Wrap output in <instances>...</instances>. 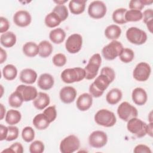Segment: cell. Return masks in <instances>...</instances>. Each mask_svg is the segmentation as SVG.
<instances>
[{
    "label": "cell",
    "mask_w": 153,
    "mask_h": 153,
    "mask_svg": "<svg viewBox=\"0 0 153 153\" xmlns=\"http://www.w3.org/2000/svg\"><path fill=\"white\" fill-rule=\"evenodd\" d=\"M2 152H16V153H23V147L22 145L19 142H15L12 144L9 148L3 150Z\"/></svg>",
    "instance_id": "44"
},
{
    "label": "cell",
    "mask_w": 153,
    "mask_h": 153,
    "mask_svg": "<svg viewBox=\"0 0 153 153\" xmlns=\"http://www.w3.org/2000/svg\"><path fill=\"white\" fill-rule=\"evenodd\" d=\"M151 68L150 65L146 62L138 63L133 70V78L138 81H146L151 74Z\"/></svg>",
    "instance_id": "11"
},
{
    "label": "cell",
    "mask_w": 153,
    "mask_h": 153,
    "mask_svg": "<svg viewBox=\"0 0 153 153\" xmlns=\"http://www.w3.org/2000/svg\"><path fill=\"white\" fill-rule=\"evenodd\" d=\"M16 90L20 93L24 102H29L34 100L38 95L36 88L30 85H19L17 86Z\"/></svg>",
    "instance_id": "14"
},
{
    "label": "cell",
    "mask_w": 153,
    "mask_h": 153,
    "mask_svg": "<svg viewBox=\"0 0 153 153\" xmlns=\"http://www.w3.org/2000/svg\"><path fill=\"white\" fill-rule=\"evenodd\" d=\"M50 102L49 96L45 93L39 92L38 93L36 97L33 100V106L39 110H42L47 107Z\"/></svg>",
    "instance_id": "21"
},
{
    "label": "cell",
    "mask_w": 153,
    "mask_h": 153,
    "mask_svg": "<svg viewBox=\"0 0 153 153\" xmlns=\"http://www.w3.org/2000/svg\"><path fill=\"white\" fill-rule=\"evenodd\" d=\"M108 142V136L106 133L103 131L96 130L93 131L89 136V145L95 148H100L103 147Z\"/></svg>",
    "instance_id": "13"
},
{
    "label": "cell",
    "mask_w": 153,
    "mask_h": 153,
    "mask_svg": "<svg viewBox=\"0 0 153 153\" xmlns=\"http://www.w3.org/2000/svg\"><path fill=\"white\" fill-rule=\"evenodd\" d=\"M1 92H2V94H1V97L2 96V93H3V87H2V85H1Z\"/></svg>",
    "instance_id": "54"
},
{
    "label": "cell",
    "mask_w": 153,
    "mask_h": 153,
    "mask_svg": "<svg viewBox=\"0 0 153 153\" xmlns=\"http://www.w3.org/2000/svg\"><path fill=\"white\" fill-rule=\"evenodd\" d=\"M62 22L59 17L54 12L48 14L45 17V24L48 27H55Z\"/></svg>",
    "instance_id": "32"
},
{
    "label": "cell",
    "mask_w": 153,
    "mask_h": 153,
    "mask_svg": "<svg viewBox=\"0 0 153 153\" xmlns=\"http://www.w3.org/2000/svg\"><path fill=\"white\" fill-rule=\"evenodd\" d=\"M121 33V28L116 25H111L106 27L105 30V36L108 39L115 40L118 39Z\"/></svg>",
    "instance_id": "27"
},
{
    "label": "cell",
    "mask_w": 153,
    "mask_h": 153,
    "mask_svg": "<svg viewBox=\"0 0 153 153\" xmlns=\"http://www.w3.org/2000/svg\"><path fill=\"white\" fill-rule=\"evenodd\" d=\"M115 74L113 69L106 66L101 69L100 74L90 85L89 91L92 97H99L114 80Z\"/></svg>",
    "instance_id": "1"
},
{
    "label": "cell",
    "mask_w": 153,
    "mask_h": 153,
    "mask_svg": "<svg viewBox=\"0 0 153 153\" xmlns=\"http://www.w3.org/2000/svg\"><path fill=\"white\" fill-rule=\"evenodd\" d=\"M123 96L121 91L117 88H112L106 94V100L110 105H115L120 102Z\"/></svg>",
    "instance_id": "25"
},
{
    "label": "cell",
    "mask_w": 153,
    "mask_h": 153,
    "mask_svg": "<svg viewBox=\"0 0 153 153\" xmlns=\"http://www.w3.org/2000/svg\"><path fill=\"white\" fill-rule=\"evenodd\" d=\"M32 123L35 128L40 130L46 129L50 123L43 113L36 115L33 118Z\"/></svg>",
    "instance_id": "26"
},
{
    "label": "cell",
    "mask_w": 153,
    "mask_h": 153,
    "mask_svg": "<svg viewBox=\"0 0 153 153\" xmlns=\"http://www.w3.org/2000/svg\"><path fill=\"white\" fill-rule=\"evenodd\" d=\"M0 106H1V112H0V114H1V117H0V120H2L3 119V118L5 116V108L4 107V106L1 103L0 104Z\"/></svg>",
    "instance_id": "51"
},
{
    "label": "cell",
    "mask_w": 153,
    "mask_h": 153,
    "mask_svg": "<svg viewBox=\"0 0 153 153\" xmlns=\"http://www.w3.org/2000/svg\"><path fill=\"white\" fill-rule=\"evenodd\" d=\"M77 92L74 87L71 86H66L63 87L59 93L60 100L65 103H71L74 101L76 98Z\"/></svg>",
    "instance_id": "16"
},
{
    "label": "cell",
    "mask_w": 153,
    "mask_h": 153,
    "mask_svg": "<svg viewBox=\"0 0 153 153\" xmlns=\"http://www.w3.org/2000/svg\"><path fill=\"white\" fill-rule=\"evenodd\" d=\"M54 83V78L49 74H42L38 78L37 84L38 87L44 90H48L51 89Z\"/></svg>",
    "instance_id": "19"
},
{
    "label": "cell",
    "mask_w": 153,
    "mask_h": 153,
    "mask_svg": "<svg viewBox=\"0 0 153 153\" xmlns=\"http://www.w3.org/2000/svg\"><path fill=\"white\" fill-rule=\"evenodd\" d=\"M0 42L2 45L5 48H10L16 42V36L13 32H7L2 33L0 37Z\"/></svg>",
    "instance_id": "22"
},
{
    "label": "cell",
    "mask_w": 153,
    "mask_h": 153,
    "mask_svg": "<svg viewBox=\"0 0 153 153\" xmlns=\"http://www.w3.org/2000/svg\"><path fill=\"white\" fill-rule=\"evenodd\" d=\"M152 128H153V123H149L146 126V134L149 135L151 137H152L153 133H152Z\"/></svg>",
    "instance_id": "50"
},
{
    "label": "cell",
    "mask_w": 153,
    "mask_h": 153,
    "mask_svg": "<svg viewBox=\"0 0 153 153\" xmlns=\"http://www.w3.org/2000/svg\"><path fill=\"white\" fill-rule=\"evenodd\" d=\"M93 103L92 96L87 93L81 94L77 99L76 105L77 108L81 111H85L90 108Z\"/></svg>",
    "instance_id": "17"
},
{
    "label": "cell",
    "mask_w": 153,
    "mask_h": 153,
    "mask_svg": "<svg viewBox=\"0 0 153 153\" xmlns=\"http://www.w3.org/2000/svg\"><path fill=\"white\" fill-rule=\"evenodd\" d=\"M21 113L14 109H10L5 115V121L9 125L13 126L19 123L21 120Z\"/></svg>",
    "instance_id": "30"
},
{
    "label": "cell",
    "mask_w": 153,
    "mask_h": 153,
    "mask_svg": "<svg viewBox=\"0 0 153 153\" xmlns=\"http://www.w3.org/2000/svg\"><path fill=\"white\" fill-rule=\"evenodd\" d=\"M127 11V9L124 8H120L115 10L112 13L113 21L115 23L120 25L127 23L125 19V14Z\"/></svg>",
    "instance_id": "34"
},
{
    "label": "cell",
    "mask_w": 153,
    "mask_h": 153,
    "mask_svg": "<svg viewBox=\"0 0 153 153\" xmlns=\"http://www.w3.org/2000/svg\"><path fill=\"white\" fill-rule=\"evenodd\" d=\"M102 58L99 53L93 54L84 69L85 72V78L87 79H93L98 74L99 68L101 65Z\"/></svg>",
    "instance_id": "4"
},
{
    "label": "cell",
    "mask_w": 153,
    "mask_h": 153,
    "mask_svg": "<svg viewBox=\"0 0 153 153\" xmlns=\"http://www.w3.org/2000/svg\"><path fill=\"white\" fill-rule=\"evenodd\" d=\"M144 4L142 2V0H131L129 2L128 7L130 10H134L141 11L143 7Z\"/></svg>",
    "instance_id": "45"
},
{
    "label": "cell",
    "mask_w": 153,
    "mask_h": 153,
    "mask_svg": "<svg viewBox=\"0 0 153 153\" xmlns=\"http://www.w3.org/2000/svg\"><path fill=\"white\" fill-rule=\"evenodd\" d=\"M66 37V33L60 27L54 29L50 32L49 38L54 44H59L63 42Z\"/></svg>",
    "instance_id": "24"
},
{
    "label": "cell",
    "mask_w": 153,
    "mask_h": 153,
    "mask_svg": "<svg viewBox=\"0 0 153 153\" xmlns=\"http://www.w3.org/2000/svg\"><path fill=\"white\" fill-rule=\"evenodd\" d=\"M126 38L131 43L139 45L146 41L147 35L145 31L138 27H131L126 31Z\"/></svg>",
    "instance_id": "7"
},
{
    "label": "cell",
    "mask_w": 153,
    "mask_h": 153,
    "mask_svg": "<svg viewBox=\"0 0 153 153\" xmlns=\"http://www.w3.org/2000/svg\"><path fill=\"white\" fill-rule=\"evenodd\" d=\"M9 27H10V23L8 20L4 17H0V32L1 33L7 32Z\"/></svg>",
    "instance_id": "46"
},
{
    "label": "cell",
    "mask_w": 153,
    "mask_h": 153,
    "mask_svg": "<svg viewBox=\"0 0 153 153\" xmlns=\"http://www.w3.org/2000/svg\"><path fill=\"white\" fill-rule=\"evenodd\" d=\"M39 56L42 58H46L51 55L53 48L51 44L48 41H42L38 45Z\"/></svg>",
    "instance_id": "29"
},
{
    "label": "cell",
    "mask_w": 153,
    "mask_h": 153,
    "mask_svg": "<svg viewBox=\"0 0 153 153\" xmlns=\"http://www.w3.org/2000/svg\"><path fill=\"white\" fill-rule=\"evenodd\" d=\"M43 114L50 123L54 121L57 117V111L55 106H51L48 107L44 110Z\"/></svg>",
    "instance_id": "41"
},
{
    "label": "cell",
    "mask_w": 153,
    "mask_h": 153,
    "mask_svg": "<svg viewBox=\"0 0 153 153\" xmlns=\"http://www.w3.org/2000/svg\"><path fill=\"white\" fill-rule=\"evenodd\" d=\"M106 6L100 1L91 2L88 8V14L93 19H99L103 17L106 13Z\"/></svg>",
    "instance_id": "10"
},
{
    "label": "cell",
    "mask_w": 153,
    "mask_h": 153,
    "mask_svg": "<svg viewBox=\"0 0 153 153\" xmlns=\"http://www.w3.org/2000/svg\"><path fill=\"white\" fill-rule=\"evenodd\" d=\"M143 22L146 25L147 28L151 33H152L153 29V11L152 9H147L142 13Z\"/></svg>",
    "instance_id": "36"
},
{
    "label": "cell",
    "mask_w": 153,
    "mask_h": 153,
    "mask_svg": "<svg viewBox=\"0 0 153 153\" xmlns=\"http://www.w3.org/2000/svg\"><path fill=\"white\" fill-rule=\"evenodd\" d=\"M23 102V99L20 93L15 91L10 94L8 97V103L10 106L13 108H19Z\"/></svg>",
    "instance_id": "33"
},
{
    "label": "cell",
    "mask_w": 153,
    "mask_h": 153,
    "mask_svg": "<svg viewBox=\"0 0 153 153\" xmlns=\"http://www.w3.org/2000/svg\"><path fill=\"white\" fill-rule=\"evenodd\" d=\"M123 48V46L120 42L113 40L103 48L102 54L105 59L112 60L119 56Z\"/></svg>",
    "instance_id": "5"
},
{
    "label": "cell",
    "mask_w": 153,
    "mask_h": 153,
    "mask_svg": "<svg viewBox=\"0 0 153 153\" xmlns=\"http://www.w3.org/2000/svg\"><path fill=\"white\" fill-rule=\"evenodd\" d=\"M120 60L126 63L131 62L134 57V54L133 51L128 48H123L120 54L119 55Z\"/></svg>",
    "instance_id": "37"
},
{
    "label": "cell",
    "mask_w": 153,
    "mask_h": 153,
    "mask_svg": "<svg viewBox=\"0 0 153 153\" xmlns=\"http://www.w3.org/2000/svg\"><path fill=\"white\" fill-rule=\"evenodd\" d=\"M133 152L135 153H151L152 152L151 150L148 146L143 144H140L136 146L133 150Z\"/></svg>",
    "instance_id": "47"
},
{
    "label": "cell",
    "mask_w": 153,
    "mask_h": 153,
    "mask_svg": "<svg viewBox=\"0 0 153 153\" xmlns=\"http://www.w3.org/2000/svg\"><path fill=\"white\" fill-rule=\"evenodd\" d=\"M37 78L36 72L29 68L23 69L20 74V79L22 82L32 84L34 83Z\"/></svg>",
    "instance_id": "20"
},
{
    "label": "cell",
    "mask_w": 153,
    "mask_h": 153,
    "mask_svg": "<svg viewBox=\"0 0 153 153\" xmlns=\"http://www.w3.org/2000/svg\"><path fill=\"white\" fill-rule=\"evenodd\" d=\"M152 112H150L149 114V123H152Z\"/></svg>",
    "instance_id": "53"
},
{
    "label": "cell",
    "mask_w": 153,
    "mask_h": 153,
    "mask_svg": "<svg viewBox=\"0 0 153 153\" xmlns=\"http://www.w3.org/2000/svg\"><path fill=\"white\" fill-rule=\"evenodd\" d=\"M143 14L141 11L130 10L127 11L125 14V19L128 22H137L142 19Z\"/></svg>",
    "instance_id": "35"
},
{
    "label": "cell",
    "mask_w": 153,
    "mask_h": 153,
    "mask_svg": "<svg viewBox=\"0 0 153 153\" xmlns=\"http://www.w3.org/2000/svg\"><path fill=\"white\" fill-rule=\"evenodd\" d=\"M60 76L64 82L71 84L79 82L85 78V72L84 69L79 67L68 68L63 71Z\"/></svg>",
    "instance_id": "2"
},
{
    "label": "cell",
    "mask_w": 153,
    "mask_h": 153,
    "mask_svg": "<svg viewBox=\"0 0 153 153\" xmlns=\"http://www.w3.org/2000/svg\"><path fill=\"white\" fill-rule=\"evenodd\" d=\"M82 44V38L78 33H74L70 35L65 43L66 50L71 53L75 54L80 51Z\"/></svg>",
    "instance_id": "12"
},
{
    "label": "cell",
    "mask_w": 153,
    "mask_h": 153,
    "mask_svg": "<svg viewBox=\"0 0 153 153\" xmlns=\"http://www.w3.org/2000/svg\"><path fill=\"white\" fill-rule=\"evenodd\" d=\"M44 144L40 140L33 141L29 146V152L30 153H42L44 151Z\"/></svg>",
    "instance_id": "40"
},
{
    "label": "cell",
    "mask_w": 153,
    "mask_h": 153,
    "mask_svg": "<svg viewBox=\"0 0 153 153\" xmlns=\"http://www.w3.org/2000/svg\"><path fill=\"white\" fill-rule=\"evenodd\" d=\"M22 137L26 142H32L35 137V131L29 126L25 127L22 131Z\"/></svg>",
    "instance_id": "39"
},
{
    "label": "cell",
    "mask_w": 153,
    "mask_h": 153,
    "mask_svg": "<svg viewBox=\"0 0 153 153\" xmlns=\"http://www.w3.org/2000/svg\"><path fill=\"white\" fill-rule=\"evenodd\" d=\"M19 128L16 126H10L8 127V134L6 138L7 141H12L16 139L19 136Z\"/></svg>",
    "instance_id": "42"
},
{
    "label": "cell",
    "mask_w": 153,
    "mask_h": 153,
    "mask_svg": "<svg viewBox=\"0 0 153 153\" xmlns=\"http://www.w3.org/2000/svg\"><path fill=\"white\" fill-rule=\"evenodd\" d=\"M53 12L56 13L60 19L61 21H65L68 17V10L64 5H57L53 10Z\"/></svg>",
    "instance_id": "38"
},
{
    "label": "cell",
    "mask_w": 153,
    "mask_h": 153,
    "mask_svg": "<svg viewBox=\"0 0 153 153\" xmlns=\"http://www.w3.org/2000/svg\"><path fill=\"white\" fill-rule=\"evenodd\" d=\"M2 75L5 79L9 81L13 80L17 76V69L13 65H7L2 69Z\"/></svg>",
    "instance_id": "31"
},
{
    "label": "cell",
    "mask_w": 153,
    "mask_h": 153,
    "mask_svg": "<svg viewBox=\"0 0 153 153\" xmlns=\"http://www.w3.org/2000/svg\"><path fill=\"white\" fill-rule=\"evenodd\" d=\"M146 126L147 124L145 122L135 117L127 121V128L130 133L140 138L146 134Z\"/></svg>",
    "instance_id": "6"
},
{
    "label": "cell",
    "mask_w": 153,
    "mask_h": 153,
    "mask_svg": "<svg viewBox=\"0 0 153 153\" xmlns=\"http://www.w3.org/2000/svg\"><path fill=\"white\" fill-rule=\"evenodd\" d=\"M131 97L133 102L139 106L145 104L147 101L148 96L145 90L140 87L135 88L131 94Z\"/></svg>",
    "instance_id": "18"
},
{
    "label": "cell",
    "mask_w": 153,
    "mask_h": 153,
    "mask_svg": "<svg viewBox=\"0 0 153 153\" xmlns=\"http://www.w3.org/2000/svg\"><path fill=\"white\" fill-rule=\"evenodd\" d=\"M0 140L6 139L8 134V127H6L2 124L0 125Z\"/></svg>",
    "instance_id": "48"
},
{
    "label": "cell",
    "mask_w": 153,
    "mask_h": 153,
    "mask_svg": "<svg viewBox=\"0 0 153 153\" xmlns=\"http://www.w3.org/2000/svg\"><path fill=\"white\" fill-rule=\"evenodd\" d=\"M80 141L75 135L71 134L65 137L60 142V151L62 153H72L79 149Z\"/></svg>",
    "instance_id": "9"
},
{
    "label": "cell",
    "mask_w": 153,
    "mask_h": 153,
    "mask_svg": "<svg viewBox=\"0 0 153 153\" xmlns=\"http://www.w3.org/2000/svg\"><path fill=\"white\" fill-rule=\"evenodd\" d=\"M66 60H67L65 55L62 53H57L55 54L52 59L53 64L57 67L64 66L66 63Z\"/></svg>",
    "instance_id": "43"
},
{
    "label": "cell",
    "mask_w": 153,
    "mask_h": 153,
    "mask_svg": "<svg viewBox=\"0 0 153 153\" xmlns=\"http://www.w3.org/2000/svg\"><path fill=\"white\" fill-rule=\"evenodd\" d=\"M32 17L30 13L25 10L17 11L13 16V21L16 25L19 27H26L31 23Z\"/></svg>",
    "instance_id": "15"
},
{
    "label": "cell",
    "mask_w": 153,
    "mask_h": 153,
    "mask_svg": "<svg viewBox=\"0 0 153 153\" xmlns=\"http://www.w3.org/2000/svg\"><path fill=\"white\" fill-rule=\"evenodd\" d=\"M1 49V52H0V63H3L7 59V53L5 50L2 49V48H0Z\"/></svg>",
    "instance_id": "49"
},
{
    "label": "cell",
    "mask_w": 153,
    "mask_h": 153,
    "mask_svg": "<svg viewBox=\"0 0 153 153\" xmlns=\"http://www.w3.org/2000/svg\"><path fill=\"white\" fill-rule=\"evenodd\" d=\"M95 122L100 126L110 127L115 125L117 118L114 112L105 109L98 111L94 115Z\"/></svg>",
    "instance_id": "3"
},
{
    "label": "cell",
    "mask_w": 153,
    "mask_h": 153,
    "mask_svg": "<svg viewBox=\"0 0 153 153\" xmlns=\"http://www.w3.org/2000/svg\"><path fill=\"white\" fill-rule=\"evenodd\" d=\"M23 53L29 57L36 56L39 53L38 45L33 42H27L25 43L22 48Z\"/></svg>",
    "instance_id": "28"
},
{
    "label": "cell",
    "mask_w": 153,
    "mask_h": 153,
    "mask_svg": "<svg viewBox=\"0 0 153 153\" xmlns=\"http://www.w3.org/2000/svg\"><path fill=\"white\" fill-rule=\"evenodd\" d=\"M117 114L120 118L127 122L138 115L137 109L127 102H123L118 106Z\"/></svg>",
    "instance_id": "8"
},
{
    "label": "cell",
    "mask_w": 153,
    "mask_h": 153,
    "mask_svg": "<svg viewBox=\"0 0 153 153\" xmlns=\"http://www.w3.org/2000/svg\"><path fill=\"white\" fill-rule=\"evenodd\" d=\"M142 2L144 4V5H148L151 4L153 2V1H152V0H151V1H149V0H148H148H142Z\"/></svg>",
    "instance_id": "52"
},
{
    "label": "cell",
    "mask_w": 153,
    "mask_h": 153,
    "mask_svg": "<svg viewBox=\"0 0 153 153\" xmlns=\"http://www.w3.org/2000/svg\"><path fill=\"white\" fill-rule=\"evenodd\" d=\"M85 0H72L69 2V8L71 12L74 14H80L82 13L85 8Z\"/></svg>",
    "instance_id": "23"
}]
</instances>
